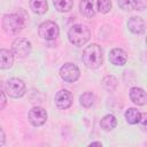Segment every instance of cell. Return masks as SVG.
I'll list each match as a JSON object with an SVG mask.
<instances>
[{
  "label": "cell",
  "mask_w": 147,
  "mask_h": 147,
  "mask_svg": "<svg viewBox=\"0 0 147 147\" xmlns=\"http://www.w3.org/2000/svg\"><path fill=\"white\" fill-rule=\"evenodd\" d=\"M83 62L90 69L99 68L103 62V52L98 44H91L83 52Z\"/></svg>",
  "instance_id": "1"
},
{
  "label": "cell",
  "mask_w": 147,
  "mask_h": 147,
  "mask_svg": "<svg viewBox=\"0 0 147 147\" xmlns=\"http://www.w3.org/2000/svg\"><path fill=\"white\" fill-rule=\"evenodd\" d=\"M91 37V32L88 28L83 24H75L68 31V39L75 46H83L85 45Z\"/></svg>",
  "instance_id": "2"
},
{
  "label": "cell",
  "mask_w": 147,
  "mask_h": 147,
  "mask_svg": "<svg viewBox=\"0 0 147 147\" xmlns=\"http://www.w3.org/2000/svg\"><path fill=\"white\" fill-rule=\"evenodd\" d=\"M24 18L20 14H6L2 17V29L8 34H16L24 28Z\"/></svg>",
  "instance_id": "3"
},
{
  "label": "cell",
  "mask_w": 147,
  "mask_h": 147,
  "mask_svg": "<svg viewBox=\"0 0 147 147\" xmlns=\"http://www.w3.org/2000/svg\"><path fill=\"white\" fill-rule=\"evenodd\" d=\"M5 88H6L7 95H9L10 98H14V99L23 96L25 94V90H26L24 82L20 78L8 79L6 85H5Z\"/></svg>",
  "instance_id": "4"
},
{
  "label": "cell",
  "mask_w": 147,
  "mask_h": 147,
  "mask_svg": "<svg viewBox=\"0 0 147 147\" xmlns=\"http://www.w3.org/2000/svg\"><path fill=\"white\" fill-rule=\"evenodd\" d=\"M39 36L45 40H55L59 37L60 30L55 22L53 21H45L39 25Z\"/></svg>",
  "instance_id": "5"
},
{
  "label": "cell",
  "mask_w": 147,
  "mask_h": 147,
  "mask_svg": "<svg viewBox=\"0 0 147 147\" xmlns=\"http://www.w3.org/2000/svg\"><path fill=\"white\" fill-rule=\"evenodd\" d=\"M60 76L64 82L68 83H74L76 82L79 76H80V71L78 69V67L74 63H65L61 67L60 69Z\"/></svg>",
  "instance_id": "6"
},
{
  "label": "cell",
  "mask_w": 147,
  "mask_h": 147,
  "mask_svg": "<svg viewBox=\"0 0 147 147\" xmlns=\"http://www.w3.org/2000/svg\"><path fill=\"white\" fill-rule=\"evenodd\" d=\"M13 53L20 57H25L31 52V42L25 38H17L11 44Z\"/></svg>",
  "instance_id": "7"
},
{
  "label": "cell",
  "mask_w": 147,
  "mask_h": 147,
  "mask_svg": "<svg viewBox=\"0 0 147 147\" xmlns=\"http://www.w3.org/2000/svg\"><path fill=\"white\" fill-rule=\"evenodd\" d=\"M47 121V113L41 107H33L29 111V122L33 126H41Z\"/></svg>",
  "instance_id": "8"
},
{
  "label": "cell",
  "mask_w": 147,
  "mask_h": 147,
  "mask_svg": "<svg viewBox=\"0 0 147 147\" xmlns=\"http://www.w3.org/2000/svg\"><path fill=\"white\" fill-rule=\"evenodd\" d=\"M55 105L59 109H68L72 105V94L68 90H60L55 95Z\"/></svg>",
  "instance_id": "9"
},
{
  "label": "cell",
  "mask_w": 147,
  "mask_h": 147,
  "mask_svg": "<svg viewBox=\"0 0 147 147\" xmlns=\"http://www.w3.org/2000/svg\"><path fill=\"white\" fill-rule=\"evenodd\" d=\"M79 10L80 14L86 18L93 17L96 11V0H80Z\"/></svg>",
  "instance_id": "10"
},
{
  "label": "cell",
  "mask_w": 147,
  "mask_h": 147,
  "mask_svg": "<svg viewBox=\"0 0 147 147\" xmlns=\"http://www.w3.org/2000/svg\"><path fill=\"white\" fill-rule=\"evenodd\" d=\"M109 61L115 65H124L127 61V54L122 48H113L109 53Z\"/></svg>",
  "instance_id": "11"
},
{
  "label": "cell",
  "mask_w": 147,
  "mask_h": 147,
  "mask_svg": "<svg viewBox=\"0 0 147 147\" xmlns=\"http://www.w3.org/2000/svg\"><path fill=\"white\" fill-rule=\"evenodd\" d=\"M145 21L141 17L138 16H132L127 21V28L132 33L136 34H141L145 32Z\"/></svg>",
  "instance_id": "12"
},
{
  "label": "cell",
  "mask_w": 147,
  "mask_h": 147,
  "mask_svg": "<svg viewBox=\"0 0 147 147\" xmlns=\"http://www.w3.org/2000/svg\"><path fill=\"white\" fill-rule=\"evenodd\" d=\"M130 94V99L133 103L138 105V106H144L146 105V101H147V95H146V92L140 88V87H132L129 92Z\"/></svg>",
  "instance_id": "13"
},
{
  "label": "cell",
  "mask_w": 147,
  "mask_h": 147,
  "mask_svg": "<svg viewBox=\"0 0 147 147\" xmlns=\"http://www.w3.org/2000/svg\"><path fill=\"white\" fill-rule=\"evenodd\" d=\"M14 63V53L6 48H0V69H9Z\"/></svg>",
  "instance_id": "14"
},
{
  "label": "cell",
  "mask_w": 147,
  "mask_h": 147,
  "mask_svg": "<svg viewBox=\"0 0 147 147\" xmlns=\"http://www.w3.org/2000/svg\"><path fill=\"white\" fill-rule=\"evenodd\" d=\"M116 125H117V119L113 114H108L103 116L100 122V126L105 131H111L116 127Z\"/></svg>",
  "instance_id": "15"
},
{
  "label": "cell",
  "mask_w": 147,
  "mask_h": 147,
  "mask_svg": "<svg viewBox=\"0 0 147 147\" xmlns=\"http://www.w3.org/2000/svg\"><path fill=\"white\" fill-rule=\"evenodd\" d=\"M30 8L32 9L33 13L42 15L48 9L47 1L46 0H30Z\"/></svg>",
  "instance_id": "16"
},
{
  "label": "cell",
  "mask_w": 147,
  "mask_h": 147,
  "mask_svg": "<svg viewBox=\"0 0 147 147\" xmlns=\"http://www.w3.org/2000/svg\"><path fill=\"white\" fill-rule=\"evenodd\" d=\"M141 113L136 108H129L125 111V119L129 124H139Z\"/></svg>",
  "instance_id": "17"
},
{
  "label": "cell",
  "mask_w": 147,
  "mask_h": 147,
  "mask_svg": "<svg viewBox=\"0 0 147 147\" xmlns=\"http://www.w3.org/2000/svg\"><path fill=\"white\" fill-rule=\"evenodd\" d=\"M54 7L60 13L70 11L74 6V0H53Z\"/></svg>",
  "instance_id": "18"
},
{
  "label": "cell",
  "mask_w": 147,
  "mask_h": 147,
  "mask_svg": "<svg viewBox=\"0 0 147 147\" xmlns=\"http://www.w3.org/2000/svg\"><path fill=\"white\" fill-rule=\"evenodd\" d=\"M94 100H95L94 94H93L92 92H90V91L83 93V94L79 96V102H80V105H82L83 107H85V108L92 107L93 103H94Z\"/></svg>",
  "instance_id": "19"
},
{
  "label": "cell",
  "mask_w": 147,
  "mask_h": 147,
  "mask_svg": "<svg viewBox=\"0 0 147 147\" xmlns=\"http://www.w3.org/2000/svg\"><path fill=\"white\" fill-rule=\"evenodd\" d=\"M102 86L109 91V92H113L115 91L116 86H117V79L114 77V76H106L103 79H102Z\"/></svg>",
  "instance_id": "20"
},
{
  "label": "cell",
  "mask_w": 147,
  "mask_h": 147,
  "mask_svg": "<svg viewBox=\"0 0 147 147\" xmlns=\"http://www.w3.org/2000/svg\"><path fill=\"white\" fill-rule=\"evenodd\" d=\"M137 2L138 0H118V6L125 11H131L137 10Z\"/></svg>",
  "instance_id": "21"
},
{
  "label": "cell",
  "mask_w": 147,
  "mask_h": 147,
  "mask_svg": "<svg viewBox=\"0 0 147 147\" xmlns=\"http://www.w3.org/2000/svg\"><path fill=\"white\" fill-rule=\"evenodd\" d=\"M96 9L101 14H107L111 9V1L110 0H98L96 1Z\"/></svg>",
  "instance_id": "22"
},
{
  "label": "cell",
  "mask_w": 147,
  "mask_h": 147,
  "mask_svg": "<svg viewBox=\"0 0 147 147\" xmlns=\"http://www.w3.org/2000/svg\"><path fill=\"white\" fill-rule=\"evenodd\" d=\"M6 103H7L6 95H5V93L2 91H0V110H2L6 107Z\"/></svg>",
  "instance_id": "23"
},
{
  "label": "cell",
  "mask_w": 147,
  "mask_h": 147,
  "mask_svg": "<svg viewBox=\"0 0 147 147\" xmlns=\"http://www.w3.org/2000/svg\"><path fill=\"white\" fill-rule=\"evenodd\" d=\"M146 6H147V1L146 0H138L137 10H144V9H146Z\"/></svg>",
  "instance_id": "24"
},
{
  "label": "cell",
  "mask_w": 147,
  "mask_h": 147,
  "mask_svg": "<svg viewBox=\"0 0 147 147\" xmlns=\"http://www.w3.org/2000/svg\"><path fill=\"white\" fill-rule=\"evenodd\" d=\"M5 142H6V134L2 130V127L0 126V146L5 145Z\"/></svg>",
  "instance_id": "25"
},
{
  "label": "cell",
  "mask_w": 147,
  "mask_h": 147,
  "mask_svg": "<svg viewBox=\"0 0 147 147\" xmlns=\"http://www.w3.org/2000/svg\"><path fill=\"white\" fill-rule=\"evenodd\" d=\"M90 146H102V144L99 142V141H93V142L90 144Z\"/></svg>",
  "instance_id": "26"
}]
</instances>
